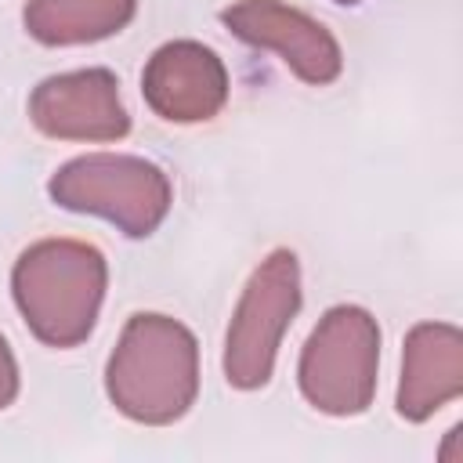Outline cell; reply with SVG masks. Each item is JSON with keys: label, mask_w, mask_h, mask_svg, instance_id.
Returning a JSON list of instances; mask_svg holds the SVG:
<instances>
[{"label": "cell", "mask_w": 463, "mask_h": 463, "mask_svg": "<svg viewBox=\"0 0 463 463\" xmlns=\"http://www.w3.org/2000/svg\"><path fill=\"white\" fill-rule=\"evenodd\" d=\"M109 402L134 423L166 427L181 420L199 394V344L170 315H134L105 365Z\"/></svg>", "instance_id": "6da1fadb"}, {"label": "cell", "mask_w": 463, "mask_h": 463, "mask_svg": "<svg viewBox=\"0 0 463 463\" xmlns=\"http://www.w3.org/2000/svg\"><path fill=\"white\" fill-rule=\"evenodd\" d=\"M105 286V253L80 239L33 242L11 271L14 304L29 333L47 347H76L94 333Z\"/></svg>", "instance_id": "7a4b0ae2"}, {"label": "cell", "mask_w": 463, "mask_h": 463, "mask_svg": "<svg viewBox=\"0 0 463 463\" xmlns=\"http://www.w3.org/2000/svg\"><path fill=\"white\" fill-rule=\"evenodd\" d=\"M47 192L61 210L101 217L130 239L152 235L174 203L170 177L156 163L123 152H90L69 159L61 170H54Z\"/></svg>", "instance_id": "3957f363"}, {"label": "cell", "mask_w": 463, "mask_h": 463, "mask_svg": "<svg viewBox=\"0 0 463 463\" xmlns=\"http://www.w3.org/2000/svg\"><path fill=\"white\" fill-rule=\"evenodd\" d=\"M380 369V326L358 304L329 307L311 329L297 380L300 394L326 416H358L373 405Z\"/></svg>", "instance_id": "277c9868"}, {"label": "cell", "mask_w": 463, "mask_h": 463, "mask_svg": "<svg viewBox=\"0 0 463 463\" xmlns=\"http://www.w3.org/2000/svg\"><path fill=\"white\" fill-rule=\"evenodd\" d=\"M300 311V260L293 250H271L250 275L228 336L224 376L239 391H257L271 380L282 336Z\"/></svg>", "instance_id": "5b68a950"}, {"label": "cell", "mask_w": 463, "mask_h": 463, "mask_svg": "<svg viewBox=\"0 0 463 463\" xmlns=\"http://www.w3.org/2000/svg\"><path fill=\"white\" fill-rule=\"evenodd\" d=\"M221 22L235 40L275 51L282 65L311 87L333 83L344 69V51L336 36L322 22L282 0H235L221 11Z\"/></svg>", "instance_id": "8992f818"}, {"label": "cell", "mask_w": 463, "mask_h": 463, "mask_svg": "<svg viewBox=\"0 0 463 463\" xmlns=\"http://www.w3.org/2000/svg\"><path fill=\"white\" fill-rule=\"evenodd\" d=\"M29 119L58 141H119L130 116L119 101V83L109 69H76L47 76L29 94Z\"/></svg>", "instance_id": "52a82bcc"}, {"label": "cell", "mask_w": 463, "mask_h": 463, "mask_svg": "<svg viewBox=\"0 0 463 463\" xmlns=\"http://www.w3.org/2000/svg\"><path fill=\"white\" fill-rule=\"evenodd\" d=\"M145 105L166 123H206L228 101V69L199 40L163 43L141 72Z\"/></svg>", "instance_id": "ba28073f"}, {"label": "cell", "mask_w": 463, "mask_h": 463, "mask_svg": "<svg viewBox=\"0 0 463 463\" xmlns=\"http://www.w3.org/2000/svg\"><path fill=\"white\" fill-rule=\"evenodd\" d=\"M463 394V333L449 322H420L402 347L398 416L409 423L430 420L441 405Z\"/></svg>", "instance_id": "9c48e42d"}, {"label": "cell", "mask_w": 463, "mask_h": 463, "mask_svg": "<svg viewBox=\"0 0 463 463\" xmlns=\"http://www.w3.org/2000/svg\"><path fill=\"white\" fill-rule=\"evenodd\" d=\"M137 0H29L25 33L47 47H76L116 36L130 25Z\"/></svg>", "instance_id": "30bf717a"}, {"label": "cell", "mask_w": 463, "mask_h": 463, "mask_svg": "<svg viewBox=\"0 0 463 463\" xmlns=\"http://www.w3.org/2000/svg\"><path fill=\"white\" fill-rule=\"evenodd\" d=\"M18 398V362L7 347V340L0 336V409H7Z\"/></svg>", "instance_id": "8fae6325"}, {"label": "cell", "mask_w": 463, "mask_h": 463, "mask_svg": "<svg viewBox=\"0 0 463 463\" xmlns=\"http://www.w3.org/2000/svg\"><path fill=\"white\" fill-rule=\"evenodd\" d=\"M336 4H362V0H336Z\"/></svg>", "instance_id": "7c38bea8"}]
</instances>
